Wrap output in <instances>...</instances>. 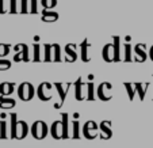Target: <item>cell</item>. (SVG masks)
<instances>
[{
  "instance_id": "484cf974",
  "label": "cell",
  "mask_w": 153,
  "mask_h": 148,
  "mask_svg": "<svg viewBox=\"0 0 153 148\" xmlns=\"http://www.w3.org/2000/svg\"><path fill=\"white\" fill-rule=\"evenodd\" d=\"M125 87H126L127 90V95H129L130 101L134 98V93H136V90L133 88V84H130V83H125Z\"/></svg>"
},
{
  "instance_id": "7402d4cb",
  "label": "cell",
  "mask_w": 153,
  "mask_h": 148,
  "mask_svg": "<svg viewBox=\"0 0 153 148\" xmlns=\"http://www.w3.org/2000/svg\"><path fill=\"white\" fill-rule=\"evenodd\" d=\"M62 125H64V139H68L69 135H68V114L67 113L62 114Z\"/></svg>"
},
{
  "instance_id": "2e32d148",
  "label": "cell",
  "mask_w": 153,
  "mask_h": 148,
  "mask_svg": "<svg viewBox=\"0 0 153 148\" xmlns=\"http://www.w3.org/2000/svg\"><path fill=\"white\" fill-rule=\"evenodd\" d=\"M58 19V14L57 12H52L49 10H45L42 12V20L43 22H54Z\"/></svg>"
},
{
  "instance_id": "d6986e66",
  "label": "cell",
  "mask_w": 153,
  "mask_h": 148,
  "mask_svg": "<svg viewBox=\"0 0 153 148\" xmlns=\"http://www.w3.org/2000/svg\"><path fill=\"white\" fill-rule=\"evenodd\" d=\"M145 45H137L136 46V53H137V61H145L146 60V53L144 50Z\"/></svg>"
},
{
  "instance_id": "603a6c76",
  "label": "cell",
  "mask_w": 153,
  "mask_h": 148,
  "mask_svg": "<svg viewBox=\"0 0 153 148\" xmlns=\"http://www.w3.org/2000/svg\"><path fill=\"white\" fill-rule=\"evenodd\" d=\"M10 68H11V61L0 57V71H6L10 70Z\"/></svg>"
},
{
  "instance_id": "83f0119b",
  "label": "cell",
  "mask_w": 153,
  "mask_h": 148,
  "mask_svg": "<svg viewBox=\"0 0 153 148\" xmlns=\"http://www.w3.org/2000/svg\"><path fill=\"white\" fill-rule=\"evenodd\" d=\"M95 96H94V83L88 84V93H87V101H94Z\"/></svg>"
},
{
  "instance_id": "52a82bcc",
  "label": "cell",
  "mask_w": 153,
  "mask_h": 148,
  "mask_svg": "<svg viewBox=\"0 0 153 148\" xmlns=\"http://www.w3.org/2000/svg\"><path fill=\"white\" fill-rule=\"evenodd\" d=\"M50 133L54 139H64V125H62V120L61 121H56L53 122L52 128H50Z\"/></svg>"
},
{
  "instance_id": "74e56055",
  "label": "cell",
  "mask_w": 153,
  "mask_h": 148,
  "mask_svg": "<svg viewBox=\"0 0 153 148\" xmlns=\"http://www.w3.org/2000/svg\"><path fill=\"white\" fill-rule=\"evenodd\" d=\"M150 58H152V60H153V46L150 48Z\"/></svg>"
},
{
  "instance_id": "4dcf8cb0",
  "label": "cell",
  "mask_w": 153,
  "mask_h": 148,
  "mask_svg": "<svg viewBox=\"0 0 153 148\" xmlns=\"http://www.w3.org/2000/svg\"><path fill=\"white\" fill-rule=\"evenodd\" d=\"M43 48H45V61H50L52 60V57H50V49H52V45L46 44Z\"/></svg>"
},
{
  "instance_id": "7c38bea8",
  "label": "cell",
  "mask_w": 153,
  "mask_h": 148,
  "mask_svg": "<svg viewBox=\"0 0 153 148\" xmlns=\"http://www.w3.org/2000/svg\"><path fill=\"white\" fill-rule=\"evenodd\" d=\"M14 91V83H10V81H4V83L0 84V95L3 96H8L12 94Z\"/></svg>"
},
{
  "instance_id": "d4e9b609",
  "label": "cell",
  "mask_w": 153,
  "mask_h": 148,
  "mask_svg": "<svg viewBox=\"0 0 153 148\" xmlns=\"http://www.w3.org/2000/svg\"><path fill=\"white\" fill-rule=\"evenodd\" d=\"M11 50V46L10 45H6V44H0V57H4L7 56Z\"/></svg>"
},
{
  "instance_id": "e575fe53",
  "label": "cell",
  "mask_w": 153,
  "mask_h": 148,
  "mask_svg": "<svg viewBox=\"0 0 153 148\" xmlns=\"http://www.w3.org/2000/svg\"><path fill=\"white\" fill-rule=\"evenodd\" d=\"M30 12H37V0H30Z\"/></svg>"
},
{
  "instance_id": "277c9868",
  "label": "cell",
  "mask_w": 153,
  "mask_h": 148,
  "mask_svg": "<svg viewBox=\"0 0 153 148\" xmlns=\"http://www.w3.org/2000/svg\"><path fill=\"white\" fill-rule=\"evenodd\" d=\"M87 86H88V84L84 83L81 78H79L77 80H76V83H75V96H76L77 101H84V99H87V94H84V91H83V88L87 87Z\"/></svg>"
},
{
  "instance_id": "e0dca14e",
  "label": "cell",
  "mask_w": 153,
  "mask_h": 148,
  "mask_svg": "<svg viewBox=\"0 0 153 148\" xmlns=\"http://www.w3.org/2000/svg\"><path fill=\"white\" fill-rule=\"evenodd\" d=\"M65 53L69 56V58H68V60H69V61H75L76 58H77V55H76V45L75 44H68L67 46H65Z\"/></svg>"
},
{
  "instance_id": "9c48e42d",
  "label": "cell",
  "mask_w": 153,
  "mask_h": 148,
  "mask_svg": "<svg viewBox=\"0 0 153 148\" xmlns=\"http://www.w3.org/2000/svg\"><path fill=\"white\" fill-rule=\"evenodd\" d=\"M115 58V48H114V44H107L104 45L103 48V60L107 61V63H111Z\"/></svg>"
},
{
  "instance_id": "ba28073f",
  "label": "cell",
  "mask_w": 153,
  "mask_h": 148,
  "mask_svg": "<svg viewBox=\"0 0 153 148\" xmlns=\"http://www.w3.org/2000/svg\"><path fill=\"white\" fill-rule=\"evenodd\" d=\"M111 87H113V86H111L110 83H107V81L102 83L98 87V91H96V93H98V98L102 99V101H110L113 96H111L110 94H106V90H111Z\"/></svg>"
},
{
  "instance_id": "3957f363",
  "label": "cell",
  "mask_w": 153,
  "mask_h": 148,
  "mask_svg": "<svg viewBox=\"0 0 153 148\" xmlns=\"http://www.w3.org/2000/svg\"><path fill=\"white\" fill-rule=\"evenodd\" d=\"M37 94H38V98L41 101L46 102V101H50L52 99V84L50 83H41L39 87L37 90Z\"/></svg>"
},
{
  "instance_id": "5b68a950",
  "label": "cell",
  "mask_w": 153,
  "mask_h": 148,
  "mask_svg": "<svg viewBox=\"0 0 153 148\" xmlns=\"http://www.w3.org/2000/svg\"><path fill=\"white\" fill-rule=\"evenodd\" d=\"M14 49L15 50H20L19 53H16V55L14 56V60L15 61H20V60L29 61V48H27V45L19 44V45H16Z\"/></svg>"
},
{
  "instance_id": "9a60e30c",
  "label": "cell",
  "mask_w": 153,
  "mask_h": 148,
  "mask_svg": "<svg viewBox=\"0 0 153 148\" xmlns=\"http://www.w3.org/2000/svg\"><path fill=\"white\" fill-rule=\"evenodd\" d=\"M15 106V101L7 96H0V109H11Z\"/></svg>"
},
{
  "instance_id": "4fadbf2b",
  "label": "cell",
  "mask_w": 153,
  "mask_h": 148,
  "mask_svg": "<svg viewBox=\"0 0 153 148\" xmlns=\"http://www.w3.org/2000/svg\"><path fill=\"white\" fill-rule=\"evenodd\" d=\"M100 131H102V139H110L111 136H113V132H111L110 129V121L107 122V121H103L100 124Z\"/></svg>"
},
{
  "instance_id": "1f68e13d",
  "label": "cell",
  "mask_w": 153,
  "mask_h": 148,
  "mask_svg": "<svg viewBox=\"0 0 153 148\" xmlns=\"http://www.w3.org/2000/svg\"><path fill=\"white\" fill-rule=\"evenodd\" d=\"M53 50H54V61H60V45L54 44L53 45Z\"/></svg>"
},
{
  "instance_id": "8d00e7d4",
  "label": "cell",
  "mask_w": 153,
  "mask_h": 148,
  "mask_svg": "<svg viewBox=\"0 0 153 148\" xmlns=\"http://www.w3.org/2000/svg\"><path fill=\"white\" fill-rule=\"evenodd\" d=\"M6 4H4V0H0V14H6L7 10H6Z\"/></svg>"
},
{
  "instance_id": "cb8c5ba5",
  "label": "cell",
  "mask_w": 153,
  "mask_h": 148,
  "mask_svg": "<svg viewBox=\"0 0 153 148\" xmlns=\"http://www.w3.org/2000/svg\"><path fill=\"white\" fill-rule=\"evenodd\" d=\"M41 3H42V7L45 10H50V8H53V7L56 6L57 0H42Z\"/></svg>"
},
{
  "instance_id": "f546056e",
  "label": "cell",
  "mask_w": 153,
  "mask_h": 148,
  "mask_svg": "<svg viewBox=\"0 0 153 148\" xmlns=\"http://www.w3.org/2000/svg\"><path fill=\"white\" fill-rule=\"evenodd\" d=\"M6 126H7V122L0 121V139H6V137H7V135H6Z\"/></svg>"
},
{
  "instance_id": "4316f807",
  "label": "cell",
  "mask_w": 153,
  "mask_h": 148,
  "mask_svg": "<svg viewBox=\"0 0 153 148\" xmlns=\"http://www.w3.org/2000/svg\"><path fill=\"white\" fill-rule=\"evenodd\" d=\"M22 1V4H20V12L22 14H27V12H30V10L27 8V7L30 6V0H20Z\"/></svg>"
},
{
  "instance_id": "ac0fdd59",
  "label": "cell",
  "mask_w": 153,
  "mask_h": 148,
  "mask_svg": "<svg viewBox=\"0 0 153 148\" xmlns=\"http://www.w3.org/2000/svg\"><path fill=\"white\" fill-rule=\"evenodd\" d=\"M88 46H90V42L87 40H84L83 42H81L80 48H81V60L83 61H90V57H88Z\"/></svg>"
},
{
  "instance_id": "8fae6325",
  "label": "cell",
  "mask_w": 153,
  "mask_h": 148,
  "mask_svg": "<svg viewBox=\"0 0 153 148\" xmlns=\"http://www.w3.org/2000/svg\"><path fill=\"white\" fill-rule=\"evenodd\" d=\"M69 86H71V84H68L67 88L64 90V86H62V84H61V83H56V88L58 90V94H60V101H58V103L54 105L56 109H60L61 106H62L64 101H65V96H67V90L69 88Z\"/></svg>"
},
{
  "instance_id": "5bb4252c",
  "label": "cell",
  "mask_w": 153,
  "mask_h": 148,
  "mask_svg": "<svg viewBox=\"0 0 153 148\" xmlns=\"http://www.w3.org/2000/svg\"><path fill=\"white\" fill-rule=\"evenodd\" d=\"M149 86H150V83H145V84L136 83V84H134V88H136V91L138 93L140 99H144L145 98V94H146V90L149 88Z\"/></svg>"
},
{
  "instance_id": "ffe728a7",
  "label": "cell",
  "mask_w": 153,
  "mask_h": 148,
  "mask_svg": "<svg viewBox=\"0 0 153 148\" xmlns=\"http://www.w3.org/2000/svg\"><path fill=\"white\" fill-rule=\"evenodd\" d=\"M119 45H121V42H119V37H114V48H115V58H114V61H119L121 60V53H119Z\"/></svg>"
},
{
  "instance_id": "8992f818",
  "label": "cell",
  "mask_w": 153,
  "mask_h": 148,
  "mask_svg": "<svg viewBox=\"0 0 153 148\" xmlns=\"http://www.w3.org/2000/svg\"><path fill=\"white\" fill-rule=\"evenodd\" d=\"M96 131H98V125L95 124L94 121H88L85 122L84 125V129H83V133L87 139H95L96 137Z\"/></svg>"
},
{
  "instance_id": "30bf717a",
  "label": "cell",
  "mask_w": 153,
  "mask_h": 148,
  "mask_svg": "<svg viewBox=\"0 0 153 148\" xmlns=\"http://www.w3.org/2000/svg\"><path fill=\"white\" fill-rule=\"evenodd\" d=\"M27 124L25 121H18L16 124V131H15V139H23L27 135Z\"/></svg>"
},
{
  "instance_id": "836d02e7",
  "label": "cell",
  "mask_w": 153,
  "mask_h": 148,
  "mask_svg": "<svg viewBox=\"0 0 153 148\" xmlns=\"http://www.w3.org/2000/svg\"><path fill=\"white\" fill-rule=\"evenodd\" d=\"M18 10H16V0H10V12L11 14H15Z\"/></svg>"
},
{
  "instance_id": "d590c367",
  "label": "cell",
  "mask_w": 153,
  "mask_h": 148,
  "mask_svg": "<svg viewBox=\"0 0 153 148\" xmlns=\"http://www.w3.org/2000/svg\"><path fill=\"white\" fill-rule=\"evenodd\" d=\"M125 50H126V56H125V60L126 61H130V45L129 44H125Z\"/></svg>"
},
{
  "instance_id": "44dd1931",
  "label": "cell",
  "mask_w": 153,
  "mask_h": 148,
  "mask_svg": "<svg viewBox=\"0 0 153 148\" xmlns=\"http://www.w3.org/2000/svg\"><path fill=\"white\" fill-rule=\"evenodd\" d=\"M16 114L12 113L11 114V137L12 139H15V131H16Z\"/></svg>"
},
{
  "instance_id": "6da1fadb",
  "label": "cell",
  "mask_w": 153,
  "mask_h": 148,
  "mask_svg": "<svg viewBox=\"0 0 153 148\" xmlns=\"http://www.w3.org/2000/svg\"><path fill=\"white\" fill-rule=\"evenodd\" d=\"M34 94H35V90H34V87H33V84L27 83V81L22 83L19 86V88H18V95H19V98L25 102L33 99Z\"/></svg>"
},
{
  "instance_id": "d6a6232c",
  "label": "cell",
  "mask_w": 153,
  "mask_h": 148,
  "mask_svg": "<svg viewBox=\"0 0 153 148\" xmlns=\"http://www.w3.org/2000/svg\"><path fill=\"white\" fill-rule=\"evenodd\" d=\"M39 45L35 44L34 45V61H39Z\"/></svg>"
},
{
  "instance_id": "f1b7e54d",
  "label": "cell",
  "mask_w": 153,
  "mask_h": 148,
  "mask_svg": "<svg viewBox=\"0 0 153 148\" xmlns=\"http://www.w3.org/2000/svg\"><path fill=\"white\" fill-rule=\"evenodd\" d=\"M72 125H73V133H72V137L73 139H79V122L76 121V118H75V121L72 122Z\"/></svg>"
},
{
  "instance_id": "7a4b0ae2",
  "label": "cell",
  "mask_w": 153,
  "mask_h": 148,
  "mask_svg": "<svg viewBox=\"0 0 153 148\" xmlns=\"http://www.w3.org/2000/svg\"><path fill=\"white\" fill-rule=\"evenodd\" d=\"M48 133V126L43 121H37L31 128V135L33 137H35L37 140H42L46 137Z\"/></svg>"
}]
</instances>
